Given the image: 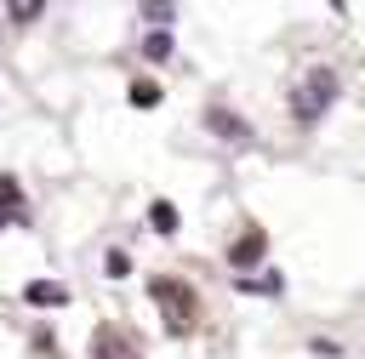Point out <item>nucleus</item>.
<instances>
[{
	"instance_id": "nucleus-1",
	"label": "nucleus",
	"mask_w": 365,
	"mask_h": 359,
	"mask_svg": "<svg viewBox=\"0 0 365 359\" xmlns=\"http://www.w3.org/2000/svg\"><path fill=\"white\" fill-rule=\"evenodd\" d=\"M331 91H336V80H331V74H319V80L308 85V97H297V114H302V120H314V108H325V103H331Z\"/></svg>"
},
{
	"instance_id": "nucleus-2",
	"label": "nucleus",
	"mask_w": 365,
	"mask_h": 359,
	"mask_svg": "<svg viewBox=\"0 0 365 359\" xmlns=\"http://www.w3.org/2000/svg\"><path fill=\"white\" fill-rule=\"evenodd\" d=\"M23 296H29L34 308H57V302H68V296H63V285H51V279H34Z\"/></svg>"
},
{
	"instance_id": "nucleus-3",
	"label": "nucleus",
	"mask_w": 365,
	"mask_h": 359,
	"mask_svg": "<svg viewBox=\"0 0 365 359\" xmlns=\"http://www.w3.org/2000/svg\"><path fill=\"white\" fill-rule=\"evenodd\" d=\"M154 228H160V234H171V228H177V211H171V205H160V211H154Z\"/></svg>"
}]
</instances>
